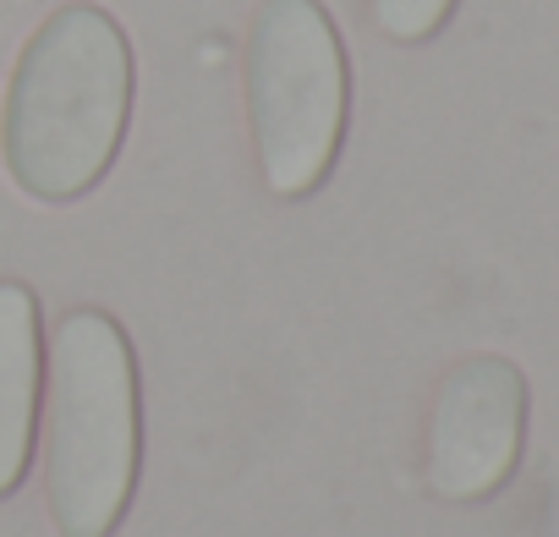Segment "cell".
Segmentation results:
<instances>
[{
	"instance_id": "6da1fadb",
	"label": "cell",
	"mask_w": 559,
	"mask_h": 537,
	"mask_svg": "<svg viewBox=\"0 0 559 537\" xmlns=\"http://www.w3.org/2000/svg\"><path fill=\"white\" fill-rule=\"evenodd\" d=\"M127 121L132 45L121 23L83 0L50 12L23 45L0 110V154L17 192L34 203H78L116 165Z\"/></svg>"
},
{
	"instance_id": "3957f363",
	"label": "cell",
	"mask_w": 559,
	"mask_h": 537,
	"mask_svg": "<svg viewBox=\"0 0 559 537\" xmlns=\"http://www.w3.org/2000/svg\"><path fill=\"white\" fill-rule=\"evenodd\" d=\"M352 110L346 45L319 0H263L247 34V121L263 187L308 198L335 170Z\"/></svg>"
},
{
	"instance_id": "8992f818",
	"label": "cell",
	"mask_w": 559,
	"mask_h": 537,
	"mask_svg": "<svg viewBox=\"0 0 559 537\" xmlns=\"http://www.w3.org/2000/svg\"><path fill=\"white\" fill-rule=\"evenodd\" d=\"M368 7H373V28H379L384 39H395V45H423V39H433V34L450 23L455 0H368Z\"/></svg>"
},
{
	"instance_id": "277c9868",
	"label": "cell",
	"mask_w": 559,
	"mask_h": 537,
	"mask_svg": "<svg viewBox=\"0 0 559 537\" xmlns=\"http://www.w3.org/2000/svg\"><path fill=\"white\" fill-rule=\"evenodd\" d=\"M526 444V379L510 357L455 362L428 411V461L423 477L450 504H477L499 493Z\"/></svg>"
},
{
	"instance_id": "7a4b0ae2",
	"label": "cell",
	"mask_w": 559,
	"mask_h": 537,
	"mask_svg": "<svg viewBox=\"0 0 559 537\" xmlns=\"http://www.w3.org/2000/svg\"><path fill=\"white\" fill-rule=\"evenodd\" d=\"M143 406L127 330L78 308L50 341V450L45 493L61 537H110L138 493Z\"/></svg>"
},
{
	"instance_id": "5b68a950",
	"label": "cell",
	"mask_w": 559,
	"mask_h": 537,
	"mask_svg": "<svg viewBox=\"0 0 559 537\" xmlns=\"http://www.w3.org/2000/svg\"><path fill=\"white\" fill-rule=\"evenodd\" d=\"M39 384H45L39 297L23 281H0V499H12L34 466Z\"/></svg>"
}]
</instances>
